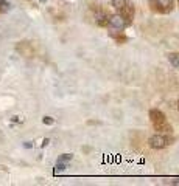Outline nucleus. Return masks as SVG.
Here are the masks:
<instances>
[{
  "label": "nucleus",
  "instance_id": "6",
  "mask_svg": "<svg viewBox=\"0 0 179 186\" xmlns=\"http://www.w3.org/2000/svg\"><path fill=\"white\" fill-rule=\"evenodd\" d=\"M167 57H168L170 64H171L174 68H177V70H179V53H168V54H167Z\"/></svg>",
  "mask_w": 179,
  "mask_h": 186
},
{
  "label": "nucleus",
  "instance_id": "8",
  "mask_svg": "<svg viewBox=\"0 0 179 186\" xmlns=\"http://www.w3.org/2000/svg\"><path fill=\"white\" fill-rule=\"evenodd\" d=\"M44 123H45V124H51V123H53V120H51V118H48V116H45V118H44Z\"/></svg>",
  "mask_w": 179,
  "mask_h": 186
},
{
  "label": "nucleus",
  "instance_id": "7",
  "mask_svg": "<svg viewBox=\"0 0 179 186\" xmlns=\"http://www.w3.org/2000/svg\"><path fill=\"white\" fill-rule=\"evenodd\" d=\"M10 8H11L10 2H7V0H0V14H3V13L10 11Z\"/></svg>",
  "mask_w": 179,
  "mask_h": 186
},
{
  "label": "nucleus",
  "instance_id": "3",
  "mask_svg": "<svg viewBox=\"0 0 179 186\" xmlns=\"http://www.w3.org/2000/svg\"><path fill=\"white\" fill-rule=\"evenodd\" d=\"M148 6L156 14H168L174 10V0H150Z\"/></svg>",
  "mask_w": 179,
  "mask_h": 186
},
{
  "label": "nucleus",
  "instance_id": "2",
  "mask_svg": "<svg viewBox=\"0 0 179 186\" xmlns=\"http://www.w3.org/2000/svg\"><path fill=\"white\" fill-rule=\"evenodd\" d=\"M111 5L114 6V10L119 16H122L126 22L132 23L134 16H136V8L129 0H112Z\"/></svg>",
  "mask_w": 179,
  "mask_h": 186
},
{
  "label": "nucleus",
  "instance_id": "5",
  "mask_svg": "<svg viewBox=\"0 0 179 186\" xmlns=\"http://www.w3.org/2000/svg\"><path fill=\"white\" fill-rule=\"evenodd\" d=\"M109 36H111L112 39H115V42H117L119 45H122V44H126V42H128V36L123 33V30L111 31V33H109Z\"/></svg>",
  "mask_w": 179,
  "mask_h": 186
},
{
  "label": "nucleus",
  "instance_id": "9",
  "mask_svg": "<svg viewBox=\"0 0 179 186\" xmlns=\"http://www.w3.org/2000/svg\"><path fill=\"white\" fill-rule=\"evenodd\" d=\"M177 109H179V101H177Z\"/></svg>",
  "mask_w": 179,
  "mask_h": 186
},
{
  "label": "nucleus",
  "instance_id": "1",
  "mask_svg": "<svg viewBox=\"0 0 179 186\" xmlns=\"http://www.w3.org/2000/svg\"><path fill=\"white\" fill-rule=\"evenodd\" d=\"M150 120H151V124H153V127L157 133H165V135L173 133V127H171L170 121L167 120V116L162 110L151 109L150 110Z\"/></svg>",
  "mask_w": 179,
  "mask_h": 186
},
{
  "label": "nucleus",
  "instance_id": "4",
  "mask_svg": "<svg viewBox=\"0 0 179 186\" xmlns=\"http://www.w3.org/2000/svg\"><path fill=\"white\" fill-rule=\"evenodd\" d=\"M171 135H165V133H154V135H151L150 137V140H148V144H150V147H153V149H163V147H167L168 144H171V138H170Z\"/></svg>",
  "mask_w": 179,
  "mask_h": 186
}]
</instances>
